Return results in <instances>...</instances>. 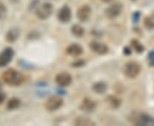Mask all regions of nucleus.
I'll return each instance as SVG.
<instances>
[{"mask_svg":"<svg viewBox=\"0 0 154 126\" xmlns=\"http://www.w3.org/2000/svg\"><path fill=\"white\" fill-rule=\"evenodd\" d=\"M2 79L8 85L17 86V85H20L23 82L24 77L20 72L17 71L15 69H12V68H9L3 72Z\"/></svg>","mask_w":154,"mask_h":126,"instance_id":"obj_1","label":"nucleus"},{"mask_svg":"<svg viewBox=\"0 0 154 126\" xmlns=\"http://www.w3.org/2000/svg\"><path fill=\"white\" fill-rule=\"evenodd\" d=\"M53 12V6L50 3H45L38 7L36 10V16L40 20H46L48 19Z\"/></svg>","mask_w":154,"mask_h":126,"instance_id":"obj_2","label":"nucleus"},{"mask_svg":"<svg viewBox=\"0 0 154 126\" xmlns=\"http://www.w3.org/2000/svg\"><path fill=\"white\" fill-rule=\"evenodd\" d=\"M140 72V66L137 62H134V61L128 62L123 67V72L125 76L130 78L137 77Z\"/></svg>","mask_w":154,"mask_h":126,"instance_id":"obj_3","label":"nucleus"},{"mask_svg":"<svg viewBox=\"0 0 154 126\" xmlns=\"http://www.w3.org/2000/svg\"><path fill=\"white\" fill-rule=\"evenodd\" d=\"M63 104V101L61 98L60 96H51L50 97L45 103V107L46 110H48L50 112H53L56 110L59 109L61 107Z\"/></svg>","mask_w":154,"mask_h":126,"instance_id":"obj_4","label":"nucleus"},{"mask_svg":"<svg viewBox=\"0 0 154 126\" xmlns=\"http://www.w3.org/2000/svg\"><path fill=\"white\" fill-rule=\"evenodd\" d=\"M133 122L136 125H154V119L145 113L135 114L133 118Z\"/></svg>","mask_w":154,"mask_h":126,"instance_id":"obj_5","label":"nucleus"},{"mask_svg":"<svg viewBox=\"0 0 154 126\" xmlns=\"http://www.w3.org/2000/svg\"><path fill=\"white\" fill-rule=\"evenodd\" d=\"M122 10V5L119 2H116L114 4H110L106 10H105V16L109 19H114L117 17L121 14Z\"/></svg>","mask_w":154,"mask_h":126,"instance_id":"obj_6","label":"nucleus"},{"mask_svg":"<svg viewBox=\"0 0 154 126\" xmlns=\"http://www.w3.org/2000/svg\"><path fill=\"white\" fill-rule=\"evenodd\" d=\"M14 49L11 47H7L0 54V67H5L11 62L14 56Z\"/></svg>","mask_w":154,"mask_h":126,"instance_id":"obj_7","label":"nucleus"},{"mask_svg":"<svg viewBox=\"0 0 154 126\" xmlns=\"http://www.w3.org/2000/svg\"><path fill=\"white\" fill-rule=\"evenodd\" d=\"M71 10L69 6L64 5L61 8L57 13V19L63 23L69 22L71 19Z\"/></svg>","mask_w":154,"mask_h":126,"instance_id":"obj_8","label":"nucleus"},{"mask_svg":"<svg viewBox=\"0 0 154 126\" xmlns=\"http://www.w3.org/2000/svg\"><path fill=\"white\" fill-rule=\"evenodd\" d=\"M92 13V9L89 5H82L77 10V18L81 22H87L90 18Z\"/></svg>","mask_w":154,"mask_h":126,"instance_id":"obj_9","label":"nucleus"},{"mask_svg":"<svg viewBox=\"0 0 154 126\" xmlns=\"http://www.w3.org/2000/svg\"><path fill=\"white\" fill-rule=\"evenodd\" d=\"M56 82L61 87H67L72 82V77L67 72H61L57 75Z\"/></svg>","mask_w":154,"mask_h":126,"instance_id":"obj_10","label":"nucleus"},{"mask_svg":"<svg viewBox=\"0 0 154 126\" xmlns=\"http://www.w3.org/2000/svg\"><path fill=\"white\" fill-rule=\"evenodd\" d=\"M90 48L91 49L96 52L97 54H99V55H104V54H106L108 52V47L105 45V44H102V43H99V42H97V41H94L90 44Z\"/></svg>","mask_w":154,"mask_h":126,"instance_id":"obj_11","label":"nucleus"},{"mask_svg":"<svg viewBox=\"0 0 154 126\" xmlns=\"http://www.w3.org/2000/svg\"><path fill=\"white\" fill-rule=\"evenodd\" d=\"M20 36V30L19 28H13L10 29L5 35V39L8 43H14L17 41Z\"/></svg>","mask_w":154,"mask_h":126,"instance_id":"obj_12","label":"nucleus"},{"mask_svg":"<svg viewBox=\"0 0 154 126\" xmlns=\"http://www.w3.org/2000/svg\"><path fill=\"white\" fill-rule=\"evenodd\" d=\"M96 107V103L94 102V101H92L91 99L85 98L82 101V104L80 106V108L84 111V112H92L94 111Z\"/></svg>","mask_w":154,"mask_h":126,"instance_id":"obj_13","label":"nucleus"},{"mask_svg":"<svg viewBox=\"0 0 154 126\" xmlns=\"http://www.w3.org/2000/svg\"><path fill=\"white\" fill-rule=\"evenodd\" d=\"M67 53L72 56H79L83 53V49L81 45L77 44H70L66 49Z\"/></svg>","mask_w":154,"mask_h":126,"instance_id":"obj_14","label":"nucleus"},{"mask_svg":"<svg viewBox=\"0 0 154 126\" xmlns=\"http://www.w3.org/2000/svg\"><path fill=\"white\" fill-rule=\"evenodd\" d=\"M75 125H82V126H86V125H94V122L89 119L88 118H86V117H78L75 121Z\"/></svg>","mask_w":154,"mask_h":126,"instance_id":"obj_15","label":"nucleus"},{"mask_svg":"<svg viewBox=\"0 0 154 126\" xmlns=\"http://www.w3.org/2000/svg\"><path fill=\"white\" fill-rule=\"evenodd\" d=\"M93 89L95 93L104 94L107 89V85L104 82H97L93 85Z\"/></svg>","mask_w":154,"mask_h":126,"instance_id":"obj_16","label":"nucleus"},{"mask_svg":"<svg viewBox=\"0 0 154 126\" xmlns=\"http://www.w3.org/2000/svg\"><path fill=\"white\" fill-rule=\"evenodd\" d=\"M21 106V101L17 97H13L9 100L7 102V109L8 110H15L17 109Z\"/></svg>","mask_w":154,"mask_h":126,"instance_id":"obj_17","label":"nucleus"},{"mask_svg":"<svg viewBox=\"0 0 154 126\" xmlns=\"http://www.w3.org/2000/svg\"><path fill=\"white\" fill-rule=\"evenodd\" d=\"M106 102L110 105V107H111L112 108H117L120 104H121V101L120 99H118L116 96L113 95H110L106 98Z\"/></svg>","mask_w":154,"mask_h":126,"instance_id":"obj_18","label":"nucleus"},{"mask_svg":"<svg viewBox=\"0 0 154 126\" xmlns=\"http://www.w3.org/2000/svg\"><path fill=\"white\" fill-rule=\"evenodd\" d=\"M71 32L75 37H77V38H81V37H82L83 35H84L85 30H84V28H83L81 25L75 24V25H74L71 28Z\"/></svg>","mask_w":154,"mask_h":126,"instance_id":"obj_19","label":"nucleus"},{"mask_svg":"<svg viewBox=\"0 0 154 126\" xmlns=\"http://www.w3.org/2000/svg\"><path fill=\"white\" fill-rule=\"evenodd\" d=\"M131 44H132V47L134 48V49L137 52V53H142L144 51V46L142 45V44H140L137 39H134L131 41Z\"/></svg>","mask_w":154,"mask_h":126,"instance_id":"obj_20","label":"nucleus"},{"mask_svg":"<svg viewBox=\"0 0 154 126\" xmlns=\"http://www.w3.org/2000/svg\"><path fill=\"white\" fill-rule=\"evenodd\" d=\"M144 25L145 27L151 30V29H153L154 28V20L152 17H146L144 19Z\"/></svg>","mask_w":154,"mask_h":126,"instance_id":"obj_21","label":"nucleus"},{"mask_svg":"<svg viewBox=\"0 0 154 126\" xmlns=\"http://www.w3.org/2000/svg\"><path fill=\"white\" fill-rule=\"evenodd\" d=\"M6 14H7V8L2 2H0V20L4 19L6 16Z\"/></svg>","mask_w":154,"mask_h":126,"instance_id":"obj_22","label":"nucleus"},{"mask_svg":"<svg viewBox=\"0 0 154 126\" xmlns=\"http://www.w3.org/2000/svg\"><path fill=\"white\" fill-rule=\"evenodd\" d=\"M148 60L151 66H154V51L150 52L148 55Z\"/></svg>","mask_w":154,"mask_h":126,"instance_id":"obj_23","label":"nucleus"},{"mask_svg":"<svg viewBox=\"0 0 154 126\" xmlns=\"http://www.w3.org/2000/svg\"><path fill=\"white\" fill-rule=\"evenodd\" d=\"M5 97H6L5 95L3 93L2 91H0V104L4 102V101L5 100Z\"/></svg>","mask_w":154,"mask_h":126,"instance_id":"obj_24","label":"nucleus"},{"mask_svg":"<svg viewBox=\"0 0 154 126\" xmlns=\"http://www.w3.org/2000/svg\"><path fill=\"white\" fill-rule=\"evenodd\" d=\"M84 65V61L81 60V61H78V62H75V63H73V66H81Z\"/></svg>","mask_w":154,"mask_h":126,"instance_id":"obj_25","label":"nucleus"},{"mask_svg":"<svg viewBox=\"0 0 154 126\" xmlns=\"http://www.w3.org/2000/svg\"><path fill=\"white\" fill-rule=\"evenodd\" d=\"M124 53H125L126 55H130V54H131L130 49L128 48V47H125V48H124Z\"/></svg>","mask_w":154,"mask_h":126,"instance_id":"obj_26","label":"nucleus"},{"mask_svg":"<svg viewBox=\"0 0 154 126\" xmlns=\"http://www.w3.org/2000/svg\"><path fill=\"white\" fill-rule=\"evenodd\" d=\"M103 2H105V3H110L111 1H113V0H102Z\"/></svg>","mask_w":154,"mask_h":126,"instance_id":"obj_27","label":"nucleus"},{"mask_svg":"<svg viewBox=\"0 0 154 126\" xmlns=\"http://www.w3.org/2000/svg\"><path fill=\"white\" fill-rule=\"evenodd\" d=\"M1 89H2V84H1V83H0V91H1Z\"/></svg>","mask_w":154,"mask_h":126,"instance_id":"obj_28","label":"nucleus"}]
</instances>
